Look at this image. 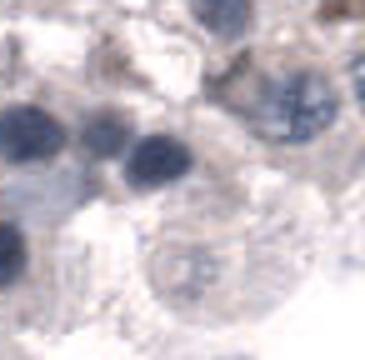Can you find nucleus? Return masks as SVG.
Instances as JSON below:
<instances>
[{
    "mask_svg": "<svg viewBox=\"0 0 365 360\" xmlns=\"http://www.w3.org/2000/svg\"><path fill=\"white\" fill-rule=\"evenodd\" d=\"M125 140H130V125H125V115H115V110H96V115H86V125H81V145H86L91 155H101V160L120 155Z\"/></svg>",
    "mask_w": 365,
    "mask_h": 360,
    "instance_id": "nucleus-4",
    "label": "nucleus"
},
{
    "mask_svg": "<svg viewBox=\"0 0 365 360\" xmlns=\"http://www.w3.org/2000/svg\"><path fill=\"white\" fill-rule=\"evenodd\" d=\"M190 170V150L170 135H145L135 150H130V165H125V180L150 190V185H170Z\"/></svg>",
    "mask_w": 365,
    "mask_h": 360,
    "instance_id": "nucleus-3",
    "label": "nucleus"
},
{
    "mask_svg": "<svg viewBox=\"0 0 365 360\" xmlns=\"http://www.w3.org/2000/svg\"><path fill=\"white\" fill-rule=\"evenodd\" d=\"M335 120V91L325 76L315 71H295L285 81H275L265 91V106H260V130L270 140H290V145H305L315 140L320 130H330Z\"/></svg>",
    "mask_w": 365,
    "mask_h": 360,
    "instance_id": "nucleus-1",
    "label": "nucleus"
},
{
    "mask_svg": "<svg viewBox=\"0 0 365 360\" xmlns=\"http://www.w3.org/2000/svg\"><path fill=\"white\" fill-rule=\"evenodd\" d=\"M61 145H66L61 120L36 110V106H11L6 115H0V155L16 160V165L51 160V155H61Z\"/></svg>",
    "mask_w": 365,
    "mask_h": 360,
    "instance_id": "nucleus-2",
    "label": "nucleus"
},
{
    "mask_svg": "<svg viewBox=\"0 0 365 360\" xmlns=\"http://www.w3.org/2000/svg\"><path fill=\"white\" fill-rule=\"evenodd\" d=\"M26 260H31L26 235H21L16 225H6V220H0V290H6V285H16V280L26 275Z\"/></svg>",
    "mask_w": 365,
    "mask_h": 360,
    "instance_id": "nucleus-6",
    "label": "nucleus"
},
{
    "mask_svg": "<svg viewBox=\"0 0 365 360\" xmlns=\"http://www.w3.org/2000/svg\"><path fill=\"white\" fill-rule=\"evenodd\" d=\"M190 11L210 36H225V41L245 36L250 26V0H190Z\"/></svg>",
    "mask_w": 365,
    "mask_h": 360,
    "instance_id": "nucleus-5",
    "label": "nucleus"
}]
</instances>
